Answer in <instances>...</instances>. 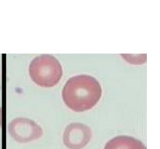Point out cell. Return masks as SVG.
Here are the masks:
<instances>
[{
	"instance_id": "2",
	"label": "cell",
	"mask_w": 160,
	"mask_h": 149,
	"mask_svg": "<svg viewBox=\"0 0 160 149\" xmlns=\"http://www.w3.org/2000/svg\"><path fill=\"white\" fill-rule=\"evenodd\" d=\"M29 73L31 79L37 85L51 88L60 81L62 70L59 61L55 57L42 54L31 61Z\"/></svg>"
},
{
	"instance_id": "1",
	"label": "cell",
	"mask_w": 160,
	"mask_h": 149,
	"mask_svg": "<svg viewBox=\"0 0 160 149\" xmlns=\"http://www.w3.org/2000/svg\"><path fill=\"white\" fill-rule=\"evenodd\" d=\"M62 96L70 110L84 112L98 103L102 96V87L94 77L80 74L67 81L62 89Z\"/></svg>"
},
{
	"instance_id": "4",
	"label": "cell",
	"mask_w": 160,
	"mask_h": 149,
	"mask_svg": "<svg viewBox=\"0 0 160 149\" xmlns=\"http://www.w3.org/2000/svg\"><path fill=\"white\" fill-rule=\"evenodd\" d=\"M92 130L83 123H70L63 133V143L69 149H82L92 138Z\"/></svg>"
},
{
	"instance_id": "3",
	"label": "cell",
	"mask_w": 160,
	"mask_h": 149,
	"mask_svg": "<svg viewBox=\"0 0 160 149\" xmlns=\"http://www.w3.org/2000/svg\"><path fill=\"white\" fill-rule=\"evenodd\" d=\"M9 130L12 138L20 143L34 141L42 135L41 127L27 118H16L9 123Z\"/></svg>"
},
{
	"instance_id": "5",
	"label": "cell",
	"mask_w": 160,
	"mask_h": 149,
	"mask_svg": "<svg viewBox=\"0 0 160 149\" xmlns=\"http://www.w3.org/2000/svg\"><path fill=\"white\" fill-rule=\"evenodd\" d=\"M104 149H146V147L132 137L117 136L106 143Z\"/></svg>"
}]
</instances>
